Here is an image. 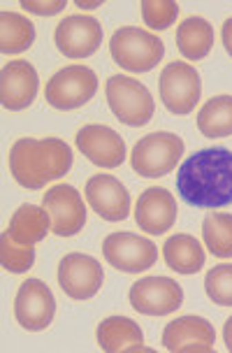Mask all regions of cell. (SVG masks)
<instances>
[{"label":"cell","mask_w":232,"mask_h":353,"mask_svg":"<svg viewBox=\"0 0 232 353\" xmlns=\"http://www.w3.org/2000/svg\"><path fill=\"white\" fill-rule=\"evenodd\" d=\"M177 191L184 203L200 210L232 205V151L225 147L196 151L181 163Z\"/></svg>","instance_id":"1"},{"label":"cell","mask_w":232,"mask_h":353,"mask_svg":"<svg viewBox=\"0 0 232 353\" xmlns=\"http://www.w3.org/2000/svg\"><path fill=\"white\" fill-rule=\"evenodd\" d=\"M10 172L19 186L40 191L49 181L61 179L72 168V149L59 137L17 140L10 149Z\"/></svg>","instance_id":"2"},{"label":"cell","mask_w":232,"mask_h":353,"mask_svg":"<svg viewBox=\"0 0 232 353\" xmlns=\"http://www.w3.org/2000/svg\"><path fill=\"white\" fill-rule=\"evenodd\" d=\"M109 54L123 70L128 72H149L162 61L165 44L151 30L137 26L118 28L109 40Z\"/></svg>","instance_id":"3"},{"label":"cell","mask_w":232,"mask_h":353,"mask_svg":"<svg viewBox=\"0 0 232 353\" xmlns=\"http://www.w3.org/2000/svg\"><path fill=\"white\" fill-rule=\"evenodd\" d=\"M105 96H107L112 114L125 125L140 128L154 119L156 103L151 91L133 77H123V74L109 77L105 84Z\"/></svg>","instance_id":"4"},{"label":"cell","mask_w":232,"mask_h":353,"mask_svg":"<svg viewBox=\"0 0 232 353\" xmlns=\"http://www.w3.org/2000/svg\"><path fill=\"white\" fill-rule=\"evenodd\" d=\"M184 156V140L174 132H151L135 144L130 165L144 179L170 174Z\"/></svg>","instance_id":"5"},{"label":"cell","mask_w":232,"mask_h":353,"mask_svg":"<svg viewBox=\"0 0 232 353\" xmlns=\"http://www.w3.org/2000/svg\"><path fill=\"white\" fill-rule=\"evenodd\" d=\"M98 93V74L86 65H67L47 81L45 98L54 110L67 112L91 103Z\"/></svg>","instance_id":"6"},{"label":"cell","mask_w":232,"mask_h":353,"mask_svg":"<svg viewBox=\"0 0 232 353\" xmlns=\"http://www.w3.org/2000/svg\"><path fill=\"white\" fill-rule=\"evenodd\" d=\"M160 100L172 114L186 117L196 110L202 96V81H200V72L188 63L174 61L170 65L162 68L160 72Z\"/></svg>","instance_id":"7"},{"label":"cell","mask_w":232,"mask_h":353,"mask_svg":"<svg viewBox=\"0 0 232 353\" xmlns=\"http://www.w3.org/2000/svg\"><path fill=\"white\" fill-rule=\"evenodd\" d=\"M103 256L118 272L140 274L156 265L158 249L149 237H140L135 232H112L103 242Z\"/></svg>","instance_id":"8"},{"label":"cell","mask_w":232,"mask_h":353,"mask_svg":"<svg viewBox=\"0 0 232 353\" xmlns=\"http://www.w3.org/2000/svg\"><path fill=\"white\" fill-rule=\"evenodd\" d=\"M128 300L144 316H167L184 305V288L172 276H144L130 286Z\"/></svg>","instance_id":"9"},{"label":"cell","mask_w":232,"mask_h":353,"mask_svg":"<svg viewBox=\"0 0 232 353\" xmlns=\"http://www.w3.org/2000/svg\"><path fill=\"white\" fill-rule=\"evenodd\" d=\"M56 316V300L52 288L40 279H28L19 286L14 298V319L28 332H40L52 325Z\"/></svg>","instance_id":"10"},{"label":"cell","mask_w":232,"mask_h":353,"mask_svg":"<svg viewBox=\"0 0 232 353\" xmlns=\"http://www.w3.org/2000/svg\"><path fill=\"white\" fill-rule=\"evenodd\" d=\"M54 44L67 59H89L103 44V26L96 17L70 14L56 26Z\"/></svg>","instance_id":"11"},{"label":"cell","mask_w":232,"mask_h":353,"mask_svg":"<svg viewBox=\"0 0 232 353\" xmlns=\"http://www.w3.org/2000/svg\"><path fill=\"white\" fill-rule=\"evenodd\" d=\"M105 272L93 256L86 254H67L59 263V283L63 293L72 300H91L103 288Z\"/></svg>","instance_id":"12"},{"label":"cell","mask_w":232,"mask_h":353,"mask_svg":"<svg viewBox=\"0 0 232 353\" xmlns=\"http://www.w3.org/2000/svg\"><path fill=\"white\" fill-rule=\"evenodd\" d=\"M42 207L52 216V232L72 237L86 225V205L79 191L70 184H56L42 198Z\"/></svg>","instance_id":"13"},{"label":"cell","mask_w":232,"mask_h":353,"mask_svg":"<svg viewBox=\"0 0 232 353\" xmlns=\"http://www.w3.org/2000/svg\"><path fill=\"white\" fill-rule=\"evenodd\" d=\"M214 344V325L196 314L170 321L162 330V346L172 353H211Z\"/></svg>","instance_id":"14"},{"label":"cell","mask_w":232,"mask_h":353,"mask_svg":"<svg viewBox=\"0 0 232 353\" xmlns=\"http://www.w3.org/2000/svg\"><path fill=\"white\" fill-rule=\"evenodd\" d=\"M77 149L89 159L93 165L114 170L125 161V142L114 128L103 123L84 125L77 132Z\"/></svg>","instance_id":"15"},{"label":"cell","mask_w":232,"mask_h":353,"mask_svg":"<svg viewBox=\"0 0 232 353\" xmlns=\"http://www.w3.org/2000/svg\"><path fill=\"white\" fill-rule=\"evenodd\" d=\"M40 91V77L28 61H12L0 72V103L5 110L19 112L33 105Z\"/></svg>","instance_id":"16"},{"label":"cell","mask_w":232,"mask_h":353,"mask_svg":"<svg viewBox=\"0 0 232 353\" xmlns=\"http://www.w3.org/2000/svg\"><path fill=\"white\" fill-rule=\"evenodd\" d=\"M86 203L105 221H123L130 214V195L112 174H96L86 181Z\"/></svg>","instance_id":"17"},{"label":"cell","mask_w":232,"mask_h":353,"mask_svg":"<svg viewBox=\"0 0 232 353\" xmlns=\"http://www.w3.org/2000/svg\"><path fill=\"white\" fill-rule=\"evenodd\" d=\"M135 223L149 235H162L177 223V200L167 188H147L135 205Z\"/></svg>","instance_id":"18"},{"label":"cell","mask_w":232,"mask_h":353,"mask_svg":"<svg viewBox=\"0 0 232 353\" xmlns=\"http://www.w3.org/2000/svg\"><path fill=\"white\" fill-rule=\"evenodd\" d=\"M98 346L107 353H137L144 349V332L133 319L109 316L98 325Z\"/></svg>","instance_id":"19"},{"label":"cell","mask_w":232,"mask_h":353,"mask_svg":"<svg viewBox=\"0 0 232 353\" xmlns=\"http://www.w3.org/2000/svg\"><path fill=\"white\" fill-rule=\"evenodd\" d=\"M52 230V216L45 207L35 205H21L12 214L8 232L12 235L17 244L23 247H35L37 242L47 237V232Z\"/></svg>","instance_id":"20"},{"label":"cell","mask_w":232,"mask_h":353,"mask_svg":"<svg viewBox=\"0 0 232 353\" xmlns=\"http://www.w3.org/2000/svg\"><path fill=\"white\" fill-rule=\"evenodd\" d=\"M162 258H165L167 268L179 274H196L204 268L207 254L202 244L191 235H177L167 237L162 244Z\"/></svg>","instance_id":"21"},{"label":"cell","mask_w":232,"mask_h":353,"mask_svg":"<svg viewBox=\"0 0 232 353\" xmlns=\"http://www.w3.org/2000/svg\"><path fill=\"white\" fill-rule=\"evenodd\" d=\"M177 47L184 59L202 61L214 47V26L202 17H188L177 28Z\"/></svg>","instance_id":"22"},{"label":"cell","mask_w":232,"mask_h":353,"mask_svg":"<svg viewBox=\"0 0 232 353\" xmlns=\"http://www.w3.org/2000/svg\"><path fill=\"white\" fill-rule=\"evenodd\" d=\"M35 42V26L28 17L19 12H0V52L21 54Z\"/></svg>","instance_id":"23"},{"label":"cell","mask_w":232,"mask_h":353,"mask_svg":"<svg viewBox=\"0 0 232 353\" xmlns=\"http://www.w3.org/2000/svg\"><path fill=\"white\" fill-rule=\"evenodd\" d=\"M198 130L204 137L232 135V96H214L198 112Z\"/></svg>","instance_id":"24"},{"label":"cell","mask_w":232,"mask_h":353,"mask_svg":"<svg viewBox=\"0 0 232 353\" xmlns=\"http://www.w3.org/2000/svg\"><path fill=\"white\" fill-rule=\"evenodd\" d=\"M202 239L216 258H232V214H207Z\"/></svg>","instance_id":"25"},{"label":"cell","mask_w":232,"mask_h":353,"mask_svg":"<svg viewBox=\"0 0 232 353\" xmlns=\"http://www.w3.org/2000/svg\"><path fill=\"white\" fill-rule=\"evenodd\" d=\"M0 265L5 272L23 274L35 265V247H23L17 244L8 230L0 237Z\"/></svg>","instance_id":"26"},{"label":"cell","mask_w":232,"mask_h":353,"mask_svg":"<svg viewBox=\"0 0 232 353\" xmlns=\"http://www.w3.org/2000/svg\"><path fill=\"white\" fill-rule=\"evenodd\" d=\"M204 291L218 307H232V263L211 268L204 276Z\"/></svg>","instance_id":"27"},{"label":"cell","mask_w":232,"mask_h":353,"mask_svg":"<svg viewBox=\"0 0 232 353\" xmlns=\"http://www.w3.org/2000/svg\"><path fill=\"white\" fill-rule=\"evenodd\" d=\"M142 19L151 30L170 28L179 17V5L174 0H142Z\"/></svg>","instance_id":"28"},{"label":"cell","mask_w":232,"mask_h":353,"mask_svg":"<svg viewBox=\"0 0 232 353\" xmlns=\"http://www.w3.org/2000/svg\"><path fill=\"white\" fill-rule=\"evenodd\" d=\"M65 0H54V3H33V0H23L21 8L28 10L30 14H40V17H54L61 10H65Z\"/></svg>","instance_id":"29"},{"label":"cell","mask_w":232,"mask_h":353,"mask_svg":"<svg viewBox=\"0 0 232 353\" xmlns=\"http://www.w3.org/2000/svg\"><path fill=\"white\" fill-rule=\"evenodd\" d=\"M221 40H223L225 52L232 56V17L225 19V23H223V28H221Z\"/></svg>","instance_id":"30"},{"label":"cell","mask_w":232,"mask_h":353,"mask_svg":"<svg viewBox=\"0 0 232 353\" xmlns=\"http://www.w3.org/2000/svg\"><path fill=\"white\" fill-rule=\"evenodd\" d=\"M223 337H225V349L232 353V316L225 321V330H223Z\"/></svg>","instance_id":"31"},{"label":"cell","mask_w":232,"mask_h":353,"mask_svg":"<svg viewBox=\"0 0 232 353\" xmlns=\"http://www.w3.org/2000/svg\"><path fill=\"white\" fill-rule=\"evenodd\" d=\"M77 5L79 10H96V8H100V5H103V0H96V3H84V0H77Z\"/></svg>","instance_id":"32"}]
</instances>
